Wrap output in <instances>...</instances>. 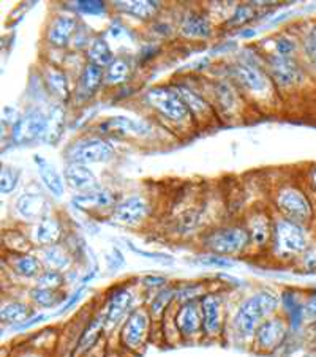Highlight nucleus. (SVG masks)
<instances>
[{
    "label": "nucleus",
    "mask_w": 316,
    "mask_h": 357,
    "mask_svg": "<svg viewBox=\"0 0 316 357\" xmlns=\"http://www.w3.org/2000/svg\"><path fill=\"white\" fill-rule=\"evenodd\" d=\"M278 307V299L271 293H258L242 303L234 317V326L237 332L243 337L256 334L264 318L269 317Z\"/></svg>",
    "instance_id": "obj_1"
},
{
    "label": "nucleus",
    "mask_w": 316,
    "mask_h": 357,
    "mask_svg": "<svg viewBox=\"0 0 316 357\" xmlns=\"http://www.w3.org/2000/svg\"><path fill=\"white\" fill-rule=\"evenodd\" d=\"M273 247L276 252L282 257L289 255H299L306 252L307 237L303 229L296 222L291 220H280L273 225Z\"/></svg>",
    "instance_id": "obj_2"
},
{
    "label": "nucleus",
    "mask_w": 316,
    "mask_h": 357,
    "mask_svg": "<svg viewBox=\"0 0 316 357\" xmlns=\"http://www.w3.org/2000/svg\"><path fill=\"white\" fill-rule=\"evenodd\" d=\"M65 155L71 163L91 165V163H105L114 157V149L108 141L101 138H91L86 141L75 142L68 147Z\"/></svg>",
    "instance_id": "obj_3"
},
{
    "label": "nucleus",
    "mask_w": 316,
    "mask_h": 357,
    "mask_svg": "<svg viewBox=\"0 0 316 357\" xmlns=\"http://www.w3.org/2000/svg\"><path fill=\"white\" fill-rule=\"evenodd\" d=\"M149 105L171 121H183L188 116V106L177 91L168 87H153L146 93Z\"/></svg>",
    "instance_id": "obj_4"
},
{
    "label": "nucleus",
    "mask_w": 316,
    "mask_h": 357,
    "mask_svg": "<svg viewBox=\"0 0 316 357\" xmlns=\"http://www.w3.org/2000/svg\"><path fill=\"white\" fill-rule=\"evenodd\" d=\"M250 236L246 229L242 228H225L216 231V233L209 236L207 247L220 257L226 255H234L242 252L247 247Z\"/></svg>",
    "instance_id": "obj_5"
},
{
    "label": "nucleus",
    "mask_w": 316,
    "mask_h": 357,
    "mask_svg": "<svg viewBox=\"0 0 316 357\" xmlns=\"http://www.w3.org/2000/svg\"><path fill=\"white\" fill-rule=\"evenodd\" d=\"M47 119L41 111H29L26 116L20 119V122L13 128V139L17 144H31L35 139L43 138L46 132Z\"/></svg>",
    "instance_id": "obj_6"
},
{
    "label": "nucleus",
    "mask_w": 316,
    "mask_h": 357,
    "mask_svg": "<svg viewBox=\"0 0 316 357\" xmlns=\"http://www.w3.org/2000/svg\"><path fill=\"white\" fill-rule=\"evenodd\" d=\"M278 206L291 222H307L312 217V206L307 196L296 188H286L278 195Z\"/></svg>",
    "instance_id": "obj_7"
},
{
    "label": "nucleus",
    "mask_w": 316,
    "mask_h": 357,
    "mask_svg": "<svg viewBox=\"0 0 316 357\" xmlns=\"http://www.w3.org/2000/svg\"><path fill=\"white\" fill-rule=\"evenodd\" d=\"M149 332V314L144 310H135L125 321L122 329V343L128 349H140L146 342Z\"/></svg>",
    "instance_id": "obj_8"
},
{
    "label": "nucleus",
    "mask_w": 316,
    "mask_h": 357,
    "mask_svg": "<svg viewBox=\"0 0 316 357\" xmlns=\"http://www.w3.org/2000/svg\"><path fill=\"white\" fill-rule=\"evenodd\" d=\"M271 76L278 86L289 87L302 79L299 65L288 56H273L269 61Z\"/></svg>",
    "instance_id": "obj_9"
},
{
    "label": "nucleus",
    "mask_w": 316,
    "mask_h": 357,
    "mask_svg": "<svg viewBox=\"0 0 316 357\" xmlns=\"http://www.w3.org/2000/svg\"><path fill=\"white\" fill-rule=\"evenodd\" d=\"M286 335V326L282 319L273 318L267 319L259 326V329L255 334L256 347L262 351L276 349L283 342Z\"/></svg>",
    "instance_id": "obj_10"
},
{
    "label": "nucleus",
    "mask_w": 316,
    "mask_h": 357,
    "mask_svg": "<svg viewBox=\"0 0 316 357\" xmlns=\"http://www.w3.org/2000/svg\"><path fill=\"white\" fill-rule=\"evenodd\" d=\"M176 326L183 337H193L200 334L202 329L201 307L196 305L193 301L183 303L177 312Z\"/></svg>",
    "instance_id": "obj_11"
},
{
    "label": "nucleus",
    "mask_w": 316,
    "mask_h": 357,
    "mask_svg": "<svg viewBox=\"0 0 316 357\" xmlns=\"http://www.w3.org/2000/svg\"><path fill=\"white\" fill-rule=\"evenodd\" d=\"M202 329L207 335H217L222 329V301L216 294H207L201 301Z\"/></svg>",
    "instance_id": "obj_12"
},
{
    "label": "nucleus",
    "mask_w": 316,
    "mask_h": 357,
    "mask_svg": "<svg viewBox=\"0 0 316 357\" xmlns=\"http://www.w3.org/2000/svg\"><path fill=\"white\" fill-rule=\"evenodd\" d=\"M147 202L142 198H138V196H133V198H128L121 202V204H117L112 217L119 223L135 225L147 215Z\"/></svg>",
    "instance_id": "obj_13"
},
{
    "label": "nucleus",
    "mask_w": 316,
    "mask_h": 357,
    "mask_svg": "<svg viewBox=\"0 0 316 357\" xmlns=\"http://www.w3.org/2000/svg\"><path fill=\"white\" fill-rule=\"evenodd\" d=\"M16 211L22 218L27 220H41L47 215L50 206L43 195L26 193L16 202Z\"/></svg>",
    "instance_id": "obj_14"
},
{
    "label": "nucleus",
    "mask_w": 316,
    "mask_h": 357,
    "mask_svg": "<svg viewBox=\"0 0 316 357\" xmlns=\"http://www.w3.org/2000/svg\"><path fill=\"white\" fill-rule=\"evenodd\" d=\"M73 206L76 209L89 211V209H106L116 202L114 193L105 188H95L92 192H86L82 195H76L73 199Z\"/></svg>",
    "instance_id": "obj_15"
},
{
    "label": "nucleus",
    "mask_w": 316,
    "mask_h": 357,
    "mask_svg": "<svg viewBox=\"0 0 316 357\" xmlns=\"http://www.w3.org/2000/svg\"><path fill=\"white\" fill-rule=\"evenodd\" d=\"M65 182H67L71 188L81 190V192L82 190L92 192V190L97 188V177H95L93 172L89 169L86 165L70 163L67 168H65Z\"/></svg>",
    "instance_id": "obj_16"
},
{
    "label": "nucleus",
    "mask_w": 316,
    "mask_h": 357,
    "mask_svg": "<svg viewBox=\"0 0 316 357\" xmlns=\"http://www.w3.org/2000/svg\"><path fill=\"white\" fill-rule=\"evenodd\" d=\"M101 130H105V133H116V135H136L142 136L149 132V127L141 121H135L130 117H111L101 125Z\"/></svg>",
    "instance_id": "obj_17"
},
{
    "label": "nucleus",
    "mask_w": 316,
    "mask_h": 357,
    "mask_svg": "<svg viewBox=\"0 0 316 357\" xmlns=\"http://www.w3.org/2000/svg\"><path fill=\"white\" fill-rule=\"evenodd\" d=\"M35 165H37L38 174L46 185V188L50 190L54 196L63 195L65 182H63V177L61 176V172L56 169V166L51 165L50 162H46L43 157H38V155L35 157Z\"/></svg>",
    "instance_id": "obj_18"
},
{
    "label": "nucleus",
    "mask_w": 316,
    "mask_h": 357,
    "mask_svg": "<svg viewBox=\"0 0 316 357\" xmlns=\"http://www.w3.org/2000/svg\"><path fill=\"white\" fill-rule=\"evenodd\" d=\"M76 31V20L70 15L57 16L54 22L51 24L47 38L54 46H65L70 41L71 35Z\"/></svg>",
    "instance_id": "obj_19"
},
{
    "label": "nucleus",
    "mask_w": 316,
    "mask_h": 357,
    "mask_svg": "<svg viewBox=\"0 0 316 357\" xmlns=\"http://www.w3.org/2000/svg\"><path fill=\"white\" fill-rule=\"evenodd\" d=\"M133 303V296L128 289H117L116 293H112L108 302V312H106V323L116 324L123 318V314L127 313L128 308Z\"/></svg>",
    "instance_id": "obj_20"
},
{
    "label": "nucleus",
    "mask_w": 316,
    "mask_h": 357,
    "mask_svg": "<svg viewBox=\"0 0 316 357\" xmlns=\"http://www.w3.org/2000/svg\"><path fill=\"white\" fill-rule=\"evenodd\" d=\"M61 234L62 226L59 223V220L51 215H46L45 218L40 220L37 231H35V239H37V242L41 243V245L51 247L59 241Z\"/></svg>",
    "instance_id": "obj_21"
},
{
    "label": "nucleus",
    "mask_w": 316,
    "mask_h": 357,
    "mask_svg": "<svg viewBox=\"0 0 316 357\" xmlns=\"http://www.w3.org/2000/svg\"><path fill=\"white\" fill-rule=\"evenodd\" d=\"M181 32L188 38H206L211 35V22L202 15L192 13L182 21Z\"/></svg>",
    "instance_id": "obj_22"
},
{
    "label": "nucleus",
    "mask_w": 316,
    "mask_h": 357,
    "mask_svg": "<svg viewBox=\"0 0 316 357\" xmlns=\"http://www.w3.org/2000/svg\"><path fill=\"white\" fill-rule=\"evenodd\" d=\"M236 78L241 81L242 86H246L253 92H261L266 89L264 75L252 65H239L236 68Z\"/></svg>",
    "instance_id": "obj_23"
},
{
    "label": "nucleus",
    "mask_w": 316,
    "mask_h": 357,
    "mask_svg": "<svg viewBox=\"0 0 316 357\" xmlns=\"http://www.w3.org/2000/svg\"><path fill=\"white\" fill-rule=\"evenodd\" d=\"M31 308H29L26 303L22 302H10L5 303L2 307V312H0V318H2L3 323L10 324H22L26 323L27 319H31Z\"/></svg>",
    "instance_id": "obj_24"
},
{
    "label": "nucleus",
    "mask_w": 316,
    "mask_h": 357,
    "mask_svg": "<svg viewBox=\"0 0 316 357\" xmlns=\"http://www.w3.org/2000/svg\"><path fill=\"white\" fill-rule=\"evenodd\" d=\"M119 8L125 11L127 15L135 17H141V20H147V17L153 16L158 10V2H147V0H133V2H119Z\"/></svg>",
    "instance_id": "obj_25"
},
{
    "label": "nucleus",
    "mask_w": 316,
    "mask_h": 357,
    "mask_svg": "<svg viewBox=\"0 0 316 357\" xmlns=\"http://www.w3.org/2000/svg\"><path fill=\"white\" fill-rule=\"evenodd\" d=\"M87 56L91 59V63L98 65V67H108V65L114 61L111 47L108 46L105 40L97 38L92 41V45L89 46Z\"/></svg>",
    "instance_id": "obj_26"
},
{
    "label": "nucleus",
    "mask_w": 316,
    "mask_h": 357,
    "mask_svg": "<svg viewBox=\"0 0 316 357\" xmlns=\"http://www.w3.org/2000/svg\"><path fill=\"white\" fill-rule=\"evenodd\" d=\"M130 75V65L125 59H114L108 67H106L105 71V81L106 84L111 86H117L122 84L128 79Z\"/></svg>",
    "instance_id": "obj_27"
},
{
    "label": "nucleus",
    "mask_w": 316,
    "mask_h": 357,
    "mask_svg": "<svg viewBox=\"0 0 316 357\" xmlns=\"http://www.w3.org/2000/svg\"><path fill=\"white\" fill-rule=\"evenodd\" d=\"M103 78H105V75H103V71H101V67L89 62L81 75V82H80L81 89L84 91V93L92 95L100 87L101 79Z\"/></svg>",
    "instance_id": "obj_28"
},
{
    "label": "nucleus",
    "mask_w": 316,
    "mask_h": 357,
    "mask_svg": "<svg viewBox=\"0 0 316 357\" xmlns=\"http://www.w3.org/2000/svg\"><path fill=\"white\" fill-rule=\"evenodd\" d=\"M41 258H43L45 264L50 267L51 271H63L70 266V257L63 252L62 248H59L56 245L46 247L41 253Z\"/></svg>",
    "instance_id": "obj_29"
},
{
    "label": "nucleus",
    "mask_w": 316,
    "mask_h": 357,
    "mask_svg": "<svg viewBox=\"0 0 316 357\" xmlns=\"http://www.w3.org/2000/svg\"><path fill=\"white\" fill-rule=\"evenodd\" d=\"M63 111L61 108H54V111L51 112V116L47 117V123H46V132L43 139L46 142H51V144H54V142L61 138L62 135V130H63Z\"/></svg>",
    "instance_id": "obj_30"
},
{
    "label": "nucleus",
    "mask_w": 316,
    "mask_h": 357,
    "mask_svg": "<svg viewBox=\"0 0 316 357\" xmlns=\"http://www.w3.org/2000/svg\"><path fill=\"white\" fill-rule=\"evenodd\" d=\"M13 269L20 275L31 278L40 272V261L35 257H31V255H22V257L13 261Z\"/></svg>",
    "instance_id": "obj_31"
},
{
    "label": "nucleus",
    "mask_w": 316,
    "mask_h": 357,
    "mask_svg": "<svg viewBox=\"0 0 316 357\" xmlns=\"http://www.w3.org/2000/svg\"><path fill=\"white\" fill-rule=\"evenodd\" d=\"M46 81L47 84H50V89L56 95L62 98H68V93H70V87H68V81L65 78V75L61 73L59 70H47L46 73Z\"/></svg>",
    "instance_id": "obj_32"
},
{
    "label": "nucleus",
    "mask_w": 316,
    "mask_h": 357,
    "mask_svg": "<svg viewBox=\"0 0 316 357\" xmlns=\"http://www.w3.org/2000/svg\"><path fill=\"white\" fill-rule=\"evenodd\" d=\"M31 297L33 302H37L41 307H54L62 301L54 289H45V288H35L32 289Z\"/></svg>",
    "instance_id": "obj_33"
},
{
    "label": "nucleus",
    "mask_w": 316,
    "mask_h": 357,
    "mask_svg": "<svg viewBox=\"0 0 316 357\" xmlns=\"http://www.w3.org/2000/svg\"><path fill=\"white\" fill-rule=\"evenodd\" d=\"M105 321H106V318H97V319L92 321L91 326L87 327L86 332L81 337V342H80V348L81 349H86L89 347H92V344L95 343V340H97V338H98L101 329H103Z\"/></svg>",
    "instance_id": "obj_34"
},
{
    "label": "nucleus",
    "mask_w": 316,
    "mask_h": 357,
    "mask_svg": "<svg viewBox=\"0 0 316 357\" xmlns=\"http://www.w3.org/2000/svg\"><path fill=\"white\" fill-rule=\"evenodd\" d=\"M63 283V277L61 272L47 269L46 272L40 273L37 278V288H45V289H57L61 288Z\"/></svg>",
    "instance_id": "obj_35"
},
{
    "label": "nucleus",
    "mask_w": 316,
    "mask_h": 357,
    "mask_svg": "<svg viewBox=\"0 0 316 357\" xmlns=\"http://www.w3.org/2000/svg\"><path fill=\"white\" fill-rule=\"evenodd\" d=\"M17 182H20V171L5 166L2 169V176H0V192L3 195L11 193L16 188Z\"/></svg>",
    "instance_id": "obj_36"
},
{
    "label": "nucleus",
    "mask_w": 316,
    "mask_h": 357,
    "mask_svg": "<svg viewBox=\"0 0 316 357\" xmlns=\"http://www.w3.org/2000/svg\"><path fill=\"white\" fill-rule=\"evenodd\" d=\"M177 92L181 93V97L186 101V105L188 106L190 111L193 112H204L207 109V105L204 103V100L200 98L198 95L193 93L192 91H188L186 87H179Z\"/></svg>",
    "instance_id": "obj_37"
},
{
    "label": "nucleus",
    "mask_w": 316,
    "mask_h": 357,
    "mask_svg": "<svg viewBox=\"0 0 316 357\" xmlns=\"http://www.w3.org/2000/svg\"><path fill=\"white\" fill-rule=\"evenodd\" d=\"M196 263L207 267H234V261L230 258L220 257V255H209V257H201L196 259Z\"/></svg>",
    "instance_id": "obj_38"
},
{
    "label": "nucleus",
    "mask_w": 316,
    "mask_h": 357,
    "mask_svg": "<svg viewBox=\"0 0 316 357\" xmlns=\"http://www.w3.org/2000/svg\"><path fill=\"white\" fill-rule=\"evenodd\" d=\"M172 296H174V291L172 289H163L162 293H160L157 297H155L153 302H152V313L153 314H160L162 313L166 305L171 302Z\"/></svg>",
    "instance_id": "obj_39"
},
{
    "label": "nucleus",
    "mask_w": 316,
    "mask_h": 357,
    "mask_svg": "<svg viewBox=\"0 0 316 357\" xmlns=\"http://www.w3.org/2000/svg\"><path fill=\"white\" fill-rule=\"evenodd\" d=\"M267 237H269V229H267V225L261 220H256L252 226V241L258 245L267 242Z\"/></svg>",
    "instance_id": "obj_40"
},
{
    "label": "nucleus",
    "mask_w": 316,
    "mask_h": 357,
    "mask_svg": "<svg viewBox=\"0 0 316 357\" xmlns=\"http://www.w3.org/2000/svg\"><path fill=\"white\" fill-rule=\"evenodd\" d=\"M77 8H80L82 13L86 15H98L105 11V3L103 2H77Z\"/></svg>",
    "instance_id": "obj_41"
},
{
    "label": "nucleus",
    "mask_w": 316,
    "mask_h": 357,
    "mask_svg": "<svg viewBox=\"0 0 316 357\" xmlns=\"http://www.w3.org/2000/svg\"><path fill=\"white\" fill-rule=\"evenodd\" d=\"M277 51H278V56H288L291 52L294 51V41L289 40V38H280L277 40Z\"/></svg>",
    "instance_id": "obj_42"
},
{
    "label": "nucleus",
    "mask_w": 316,
    "mask_h": 357,
    "mask_svg": "<svg viewBox=\"0 0 316 357\" xmlns=\"http://www.w3.org/2000/svg\"><path fill=\"white\" fill-rule=\"evenodd\" d=\"M130 248L133 250L135 253H138V255H141V257L149 258V259H157V261H171V257H170V255H165V253H151V252H144V250H140V248H136L135 245H131V243H130Z\"/></svg>",
    "instance_id": "obj_43"
},
{
    "label": "nucleus",
    "mask_w": 316,
    "mask_h": 357,
    "mask_svg": "<svg viewBox=\"0 0 316 357\" xmlns=\"http://www.w3.org/2000/svg\"><path fill=\"white\" fill-rule=\"evenodd\" d=\"M306 50L308 52V56L316 62V27L308 33V37L306 40Z\"/></svg>",
    "instance_id": "obj_44"
},
{
    "label": "nucleus",
    "mask_w": 316,
    "mask_h": 357,
    "mask_svg": "<svg viewBox=\"0 0 316 357\" xmlns=\"http://www.w3.org/2000/svg\"><path fill=\"white\" fill-rule=\"evenodd\" d=\"M82 294H84V288L77 289V291H76V293H75L73 296H71V297H70V299H68V302H67V303H65V305L62 307V310H61V312H59V313H65V312H68L71 307H75V305H76V303H77V302H80V299H81V297H82Z\"/></svg>",
    "instance_id": "obj_45"
},
{
    "label": "nucleus",
    "mask_w": 316,
    "mask_h": 357,
    "mask_svg": "<svg viewBox=\"0 0 316 357\" xmlns=\"http://www.w3.org/2000/svg\"><path fill=\"white\" fill-rule=\"evenodd\" d=\"M45 319H46L45 314H38V317H35V318L27 319L26 323H22V324H17V326H16V331H24V329H29V327H32V326H35V324H38V323H41V321H45Z\"/></svg>",
    "instance_id": "obj_46"
},
{
    "label": "nucleus",
    "mask_w": 316,
    "mask_h": 357,
    "mask_svg": "<svg viewBox=\"0 0 316 357\" xmlns=\"http://www.w3.org/2000/svg\"><path fill=\"white\" fill-rule=\"evenodd\" d=\"M303 264L308 271H315L316 269V250H312V252H307L306 259H303Z\"/></svg>",
    "instance_id": "obj_47"
},
{
    "label": "nucleus",
    "mask_w": 316,
    "mask_h": 357,
    "mask_svg": "<svg viewBox=\"0 0 316 357\" xmlns=\"http://www.w3.org/2000/svg\"><path fill=\"white\" fill-rule=\"evenodd\" d=\"M144 283L147 287H162V284L166 283V278L165 277H146L144 278Z\"/></svg>",
    "instance_id": "obj_48"
},
{
    "label": "nucleus",
    "mask_w": 316,
    "mask_h": 357,
    "mask_svg": "<svg viewBox=\"0 0 316 357\" xmlns=\"http://www.w3.org/2000/svg\"><path fill=\"white\" fill-rule=\"evenodd\" d=\"M306 312H307L308 317L316 318V294L310 297V301L307 302V305H306Z\"/></svg>",
    "instance_id": "obj_49"
},
{
    "label": "nucleus",
    "mask_w": 316,
    "mask_h": 357,
    "mask_svg": "<svg viewBox=\"0 0 316 357\" xmlns=\"http://www.w3.org/2000/svg\"><path fill=\"white\" fill-rule=\"evenodd\" d=\"M22 357H41L38 354H27V356H22Z\"/></svg>",
    "instance_id": "obj_50"
},
{
    "label": "nucleus",
    "mask_w": 316,
    "mask_h": 357,
    "mask_svg": "<svg viewBox=\"0 0 316 357\" xmlns=\"http://www.w3.org/2000/svg\"><path fill=\"white\" fill-rule=\"evenodd\" d=\"M315 334H316V329H315Z\"/></svg>",
    "instance_id": "obj_51"
}]
</instances>
